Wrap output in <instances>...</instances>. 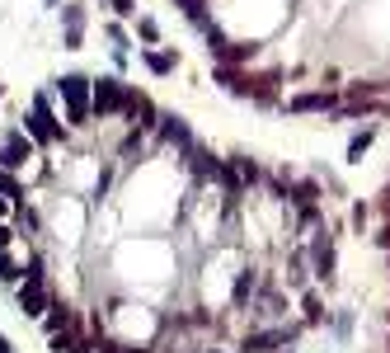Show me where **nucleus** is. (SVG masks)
Listing matches in <instances>:
<instances>
[{"label": "nucleus", "mask_w": 390, "mask_h": 353, "mask_svg": "<svg viewBox=\"0 0 390 353\" xmlns=\"http://www.w3.org/2000/svg\"><path fill=\"white\" fill-rule=\"evenodd\" d=\"M291 339V330H259V334H245V349L249 353H268V349H282Z\"/></svg>", "instance_id": "f8f14e48"}, {"label": "nucleus", "mask_w": 390, "mask_h": 353, "mask_svg": "<svg viewBox=\"0 0 390 353\" xmlns=\"http://www.w3.org/2000/svg\"><path fill=\"white\" fill-rule=\"evenodd\" d=\"M216 80H221L231 94H254V80H249L240 66H216Z\"/></svg>", "instance_id": "ddd939ff"}, {"label": "nucleus", "mask_w": 390, "mask_h": 353, "mask_svg": "<svg viewBox=\"0 0 390 353\" xmlns=\"http://www.w3.org/2000/svg\"><path fill=\"white\" fill-rule=\"evenodd\" d=\"M89 109H94L99 118L123 114V109H127V85H123V80H113V76H99L94 94H89Z\"/></svg>", "instance_id": "20e7f679"}, {"label": "nucleus", "mask_w": 390, "mask_h": 353, "mask_svg": "<svg viewBox=\"0 0 390 353\" xmlns=\"http://www.w3.org/2000/svg\"><path fill=\"white\" fill-rule=\"evenodd\" d=\"M315 274L324 278V283H329V278H334V240H329V231H320V236H315Z\"/></svg>", "instance_id": "0eeeda50"}, {"label": "nucleus", "mask_w": 390, "mask_h": 353, "mask_svg": "<svg viewBox=\"0 0 390 353\" xmlns=\"http://www.w3.org/2000/svg\"><path fill=\"white\" fill-rule=\"evenodd\" d=\"M249 292H254V274H240V283H235V302H245Z\"/></svg>", "instance_id": "4be33fe9"}, {"label": "nucleus", "mask_w": 390, "mask_h": 353, "mask_svg": "<svg viewBox=\"0 0 390 353\" xmlns=\"http://www.w3.org/2000/svg\"><path fill=\"white\" fill-rule=\"evenodd\" d=\"M5 212H10V198H5V194H0V217H5Z\"/></svg>", "instance_id": "c756f323"}, {"label": "nucleus", "mask_w": 390, "mask_h": 353, "mask_svg": "<svg viewBox=\"0 0 390 353\" xmlns=\"http://www.w3.org/2000/svg\"><path fill=\"white\" fill-rule=\"evenodd\" d=\"M189 160L202 179H221V170H226V160H216L212 151H202V146H189Z\"/></svg>", "instance_id": "9d476101"}, {"label": "nucleus", "mask_w": 390, "mask_h": 353, "mask_svg": "<svg viewBox=\"0 0 390 353\" xmlns=\"http://www.w3.org/2000/svg\"><path fill=\"white\" fill-rule=\"evenodd\" d=\"M29 156H34V141L24 137V132H10V137L0 141V170H19Z\"/></svg>", "instance_id": "39448f33"}, {"label": "nucleus", "mask_w": 390, "mask_h": 353, "mask_svg": "<svg viewBox=\"0 0 390 353\" xmlns=\"http://www.w3.org/2000/svg\"><path fill=\"white\" fill-rule=\"evenodd\" d=\"M14 278H24V269H14V259L0 250V283H14Z\"/></svg>", "instance_id": "6ab92c4d"}, {"label": "nucleus", "mask_w": 390, "mask_h": 353, "mask_svg": "<svg viewBox=\"0 0 390 353\" xmlns=\"http://www.w3.org/2000/svg\"><path fill=\"white\" fill-rule=\"evenodd\" d=\"M10 240H14V231L5 227V222H0V250H10Z\"/></svg>", "instance_id": "a878e982"}, {"label": "nucleus", "mask_w": 390, "mask_h": 353, "mask_svg": "<svg viewBox=\"0 0 390 353\" xmlns=\"http://www.w3.org/2000/svg\"><path fill=\"white\" fill-rule=\"evenodd\" d=\"M0 353H14V349H10V339H5V334H0Z\"/></svg>", "instance_id": "7c9ffc66"}, {"label": "nucleus", "mask_w": 390, "mask_h": 353, "mask_svg": "<svg viewBox=\"0 0 390 353\" xmlns=\"http://www.w3.org/2000/svg\"><path fill=\"white\" fill-rule=\"evenodd\" d=\"M334 94H324V90H311V94H296V99L287 104L291 114H320V109H334Z\"/></svg>", "instance_id": "1a4fd4ad"}, {"label": "nucleus", "mask_w": 390, "mask_h": 353, "mask_svg": "<svg viewBox=\"0 0 390 353\" xmlns=\"http://www.w3.org/2000/svg\"><path fill=\"white\" fill-rule=\"evenodd\" d=\"M386 316H390V311H386Z\"/></svg>", "instance_id": "473e14b6"}, {"label": "nucleus", "mask_w": 390, "mask_h": 353, "mask_svg": "<svg viewBox=\"0 0 390 353\" xmlns=\"http://www.w3.org/2000/svg\"><path fill=\"white\" fill-rule=\"evenodd\" d=\"M231 165H235V174H240V184H259V165L249 156H235Z\"/></svg>", "instance_id": "f3484780"}, {"label": "nucleus", "mask_w": 390, "mask_h": 353, "mask_svg": "<svg viewBox=\"0 0 390 353\" xmlns=\"http://www.w3.org/2000/svg\"><path fill=\"white\" fill-rule=\"evenodd\" d=\"M324 316V311H320V297H315V292H306V320H311V325H315V320H320Z\"/></svg>", "instance_id": "5701e85b"}, {"label": "nucleus", "mask_w": 390, "mask_h": 353, "mask_svg": "<svg viewBox=\"0 0 390 353\" xmlns=\"http://www.w3.org/2000/svg\"><path fill=\"white\" fill-rule=\"evenodd\" d=\"M56 90H61V99H66V118H71L76 127L94 114V109H89V94H94V85H89L85 76H61V80H56Z\"/></svg>", "instance_id": "f03ea898"}, {"label": "nucleus", "mask_w": 390, "mask_h": 353, "mask_svg": "<svg viewBox=\"0 0 390 353\" xmlns=\"http://www.w3.org/2000/svg\"><path fill=\"white\" fill-rule=\"evenodd\" d=\"M24 132H29L38 146H52V141L61 137V127H56L52 109H47V94H34V114L24 118Z\"/></svg>", "instance_id": "7ed1b4c3"}, {"label": "nucleus", "mask_w": 390, "mask_h": 353, "mask_svg": "<svg viewBox=\"0 0 390 353\" xmlns=\"http://www.w3.org/2000/svg\"><path fill=\"white\" fill-rule=\"evenodd\" d=\"M99 353H127V349H118V344H99Z\"/></svg>", "instance_id": "cd10ccee"}, {"label": "nucleus", "mask_w": 390, "mask_h": 353, "mask_svg": "<svg viewBox=\"0 0 390 353\" xmlns=\"http://www.w3.org/2000/svg\"><path fill=\"white\" fill-rule=\"evenodd\" d=\"M367 146H371V127H367V132H357V137L348 141V160H357V156H362Z\"/></svg>", "instance_id": "aec40b11"}, {"label": "nucleus", "mask_w": 390, "mask_h": 353, "mask_svg": "<svg viewBox=\"0 0 390 353\" xmlns=\"http://www.w3.org/2000/svg\"><path fill=\"white\" fill-rule=\"evenodd\" d=\"M259 52V43H226L221 57H216V66H240V61H249Z\"/></svg>", "instance_id": "4468645a"}, {"label": "nucleus", "mask_w": 390, "mask_h": 353, "mask_svg": "<svg viewBox=\"0 0 390 353\" xmlns=\"http://www.w3.org/2000/svg\"><path fill=\"white\" fill-rule=\"evenodd\" d=\"M315 198H320V184H315V179L296 184V203H301V207H315Z\"/></svg>", "instance_id": "a211bd4d"}, {"label": "nucleus", "mask_w": 390, "mask_h": 353, "mask_svg": "<svg viewBox=\"0 0 390 353\" xmlns=\"http://www.w3.org/2000/svg\"><path fill=\"white\" fill-rule=\"evenodd\" d=\"M71 353H89V344H85V339H76V349H71Z\"/></svg>", "instance_id": "c85d7f7f"}, {"label": "nucleus", "mask_w": 390, "mask_h": 353, "mask_svg": "<svg viewBox=\"0 0 390 353\" xmlns=\"http://www.w3.org/2000/svg\"><path fill=\"white\" fill-rule=\"evenodd\" d=\"M386 207H390V189H386Z\"/></svg>", "instance_id": "2f4dec72"}, {"label": "nucleus", "mask_w": 390, "mask_h": 353, "mask_svg": "<svg viewBox=\"0 0 390 353\" xmlns=\"http://www.w3.org/2000/svg\"><path fill=\"white\" fill-rule=\"evenodd\" d=\"M71 325H76V311H71L66 302H52L47 316H43V330L47 334H61V330H71Z\"/></svg>", "instance_id": "9b49d317"}, {"label": "nucleus", "mask_w": 390, "mask_h": 353, "mask_svg": "<svg viewBox=\"0 0 390 353\" xmlns=\"http://www.w3.org/2000/svg\"><path fill=\"white\" fill-rule=\"evenodd\" d=\"M386 349H390V344H386Z\"/></svg>", "instance_id": "72a5a7b5"}, {"label": "nucleus", "mask_w": 390, "mask_h": 353, "mask_svg": "<svg viewBox=\"0 0 390 353\" xmlns=\"http://www.w3.org/2000/svg\"><path fill=\"white\" fill-rule=\"evenodd\" d=\"M61 19H66V29H85V10H80V5H66Z\"/></svg>", "instance_id": "412c9836"}, {"label": "nucleus", "mask_w": 390, "mask_h": 353, "mask_svg": "<svg viewBox=\"0 0 390 353\" xmlns=\"http://www.w3.org/2000/svg\"><path fill=\"white\" fill-rule=\"evenodd\" d=\"M43 264H29V269H24V287H19V311L29 320H43L47 316V307H52V297H47V287H43Z\"/></svg>", "instance_id": "f257e3e1"}, {"label": "nucleus", "mask_w": 390, "mask_h": 353, "mask_svg": "<svg viewBox=\"0 0 390 353\" xmlns=\"http://www.w3.org/2000/svg\"><path fill=\"white\" fill-rule=\"evenodd\" d=\"M123 114H127V118H132V123H136V127H156V123H160V114H156V104L146 99V94H136V90H132V85H127V109H123Z\"/></svg>", "instance_id": "423d86ee"}, {"label": "nucleus", "mask_w": 390, "mask_h": 353, "mask_svg": "<svg viewBox=\"0 0 390 353\" xmlns=\"http://www.w3.org/2000/svg\"><path fill=\"white\" fill-rule=\"evenodd\" d=\"M0 194L10 198V203H14V207H24V189H19V179H14V174H10V170H0Z\"/></svg>", "instance_id": "dca6fc26"}, {"label": "nucleus", "mask_w": 390, "mask_h": 353, "mask_svg": "<svg viewBox=\"0 0 390 353\" xmlns=\"http://www.w3.org/2000/svg\"><path fill=\"white\" fill-rule=\"evenodd\" d=\"M146 66L156 71V76H169L179 66V52H146Z\"/></svg>", "instance_id": "2eb2a0df"}, {"label": "nucleus", "mask_w": 390, "mask_h": 353, "mask_svg": "<svg viewBox=\"0 0 390 353\" xmlns=\"http://www.w3.org/2000/svg\"><path fill=\"white\" fill-rule=\"evenodd\" d=\"M113 10H118V14H136V0H113Z\"/></svg>", "instance_id": "393cba45"}, {"label": "nucleus", "mask_w": 390, "mask_h": 353, "mask_svg": "<svg viewBox=\"0 0 390 353\" xmlns=\"http://www.w3.org/2000/svg\"><path fill=\"white\" fill-rule=\"evenodd\" d=\"M160 137L174 141V146H184V151L193 146V132H189V123H184L179 114H165V118H160Z\"/></svg>", "instance_id": "6e6552de"}, {"label": "nucleus", "mask_w": 390, "mask_h": 353, "mask_svg": "<svg viewBox=\"0 0 390 353\" xmlns=\"http://www.w3.org/2000/svg\"><path fill=\"white\" fill-rule=\"evenodd\" d=\"M376 245H381V250H390V222H386V231L376 236Z\"/></svg>", "instance_id": "bb28decb"}, {"label": "nucleus", "mask_w": 390, "mask_h": 353, "mask_svg": "<svg viewBox=\"0 0 390 353\" xmlns=\"http://www.w3.org/2000/svg\"><path fill=\"white\" fill-rule=\"evenodd\" d=\"M136 34H141L146 43H156V38H160V29H156V24H151V19H141V24H136Z\"/></svg>", "instance_id": "b1692460"}]
</instances>
